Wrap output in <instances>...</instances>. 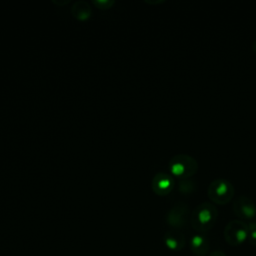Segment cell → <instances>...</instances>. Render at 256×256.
Wrapping results in <instances>:
<instances>
[{"label": "cell", "instance_id": "obj_1", "mask_svg": "<svg viewBox=\"0 0 256 256\" xmlns=\"http://www.w3.org/2000/svg\"><path fill=\"white\" fill-rule=\"evenodd\" d=\"M216 219V207L209 202H203L194 208L191 215V224L198 232H206L214 225Z\"/></svg>", "mask_w": 256, "mask_h": 256}, {"label": "cell", "instance_id": "obj_2", "mask_svg": "<svg viewBox=\"0 0 256 256\" xmlns=\"http://www.w3.org/2000/svg\"><path fill=\"white\" fill-rule=\"evenodd\" d=\"M170 171L179 178H188L195 174L198 169L197 161L187 154L174 155L169 162Z\"/></svg>", "mask_w": 256, "mask_h": 256}, {"label": "cell", "instance_id": "obj_3", "mask_svg": "<svg viewBox=\"0 0 256 256\" xmlns=\"http://www.w3.org/2000/svg\"><path fill=\"white\" fill-rule=\"evenodd\" d=\"M207 194L213 202L225 204L232 199L234 187L228 180L224 178H216L209 184Z\"/></svg>", "mask_w": 256, "mask_h": 256}, {"label": "cell", "instance_id": "obj_4", "mask_svg": "<svg viewBox=\"0 0 256 256\" xmlns=\"http://www.w3.org/2000/svg\"><path fill=\"white\" fill-rule=\"evenodd\" d=\"M224 237L230 245H240L248 239V226L241 220L230 221L224 230Z\"/></svg>", "mask_w": 256, "mask_h": 256}, {"label": "cell", "instance_id": "obj_5", "mask_svg": "<svg viewBox=\"0 0 256 256\" xmlns=\"http://www.w3.org/2000/svg\"><path fill=\"white\" fill-rule=\"evenodd\" d=\"M234 213L243 219H252L256 216V205L249 197L241 195L233 202Z\"/></svg>", "mask_w": 256, "mask_h": 256}, {"label": "cell", "instance_id": "obj_6", "mask_svg": "<svg viewBox=\"0 0 256 256\" xmlns=\"http://www.w3.org/2000/svg\"><path fill=\"white\" fill-rule=\"evenodd\" d=\"M188 207L183 202H177L167 214V222L176 228L182 227L186 224L188 219Z\"/></svg>", "mask_w": 256, "mask_h": 256}, {"label": "cell", "instance_id": "obj_7", "mask_svg": "<svg viewBox=\"0 0 256 256\" xmlns=\"http://www.w3.org/2000/svg\"><path fill=\"white\" fill-rule=\"evenodd\" d=\"M174 185V180L172 176L167 173L159 172L155 174L152 179V189L158 195H167L170 193Z\"/></svg>", "mask_w": 256, "mask_h": 256}, {"label": "cell", "instance_id": "obj_8", "mask_svg": "<svg viewBox=\"0 0 256 256\" xmlns=\"http://www.w3.org/2000/svg\"><path fill=\"white\" fill-rule=\"evenodd\" d=\"M165 244L171 250H181L185 245V238L182 233L176 230L168 231L164 236Z\"/></svg>", "mask_w": 256, "mask_h": 256}, {"label": "cell", "instance_id": "obj_9", "mask_svg": "<svg viewBox=\"0 0 256 256\" xmlns=\"http://www.w3.org/2000/svg\"><path fill=\"white\" fill-rule=\"evenodd\" d=\"M190 247L197 256H204L208 253L209 241L204 235L196 234L190 240Z\"/></svg>", "mask_w": 256, "mask_h": 256}, {"label": "cell", "instance_id": "obj_10", "mask_svg": "<svg viewBox=\"0 0 256 256\" xmlns=\"http://www.w3.org/2000/svg\"><path fill=\"white\" fill-rule=\"evenodd\" d=\"M71 12L73 16L79 20H86L91 16V8L85 1H77L72 6Z\"/></svg>", "mask_w": 256, "mask_h": 256}, {"label": "cell", "instance_id": "obj_11", "mask_svg": "<svg viewBox=\"0 0 256 256\" xmlns=\"http://www.w3.org/2000/svg\"><path fill=\"white\" fill-rule=\"evenodd\" d=\"M248 226V241L253 246H256V221H252Z\"/></svg>", "mask_w": 256, "mask_h": 256}, {"label": "cell", "instance_id": "obj_12", "mask_svg": "<svg viewBox=\"0 0 256 256\" xmlns=\"http://www.w3.org/2000/svg\"><path fill=\"white\" fill-rule=\"evenodd\" d=\"M94 4L99 8L107 9L114 4V1H94Z\"/></svg>", "mask_w": 256, "mask_h": 256}, {"label": "cell", "instance_id": "obj_13", "mask_svg": "<svg viewBox=\"0 0 256 256\" xmlns=\"http://www.w3.org/2000/svg\"><path fill=\"white\" fill-rule=\"evenodd\" d=\"M209 256H225L221 251H215V252H212Z\"/></svg>", "mask_w": 256, "mask_h": 256}]
</instances>
